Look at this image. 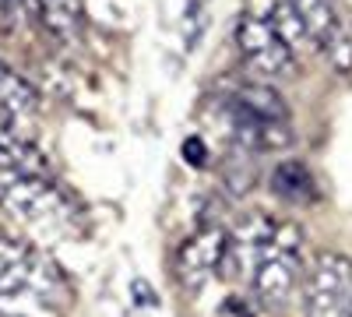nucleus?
<instances>
[{"instance_id":"0eeeda50","label":"nucleus","mask_w":352,"mask_h":317,"mask_svg":"<svg viewBox=\"0 0 352 317\" xmlns=\"http://www.w3.org/2000/svg\"><path fill=\"white\" fill-rule=\"evenodd\" d=\"M0 173L14 177H50V159L39 145H32L18 127L14 117L0 109Z\"/></svg>"},{"instance_id":"423d86ee","label":"nucleus","mask_w":352,"mask_h":317,"mask_svg":"<svg viewBox=\"0 0 352 317\" xmlns=\"http://www.w3.org/2000/svg\"><path fill=\"white\" fill-rule=\"evenodd\" d=\"M222 254H226V233L219 226H204L197 237H190L180 247V265H176V275L187 289H201L208 282L219 265H222Z\"/></svg>"},{"instance_id":"39448f33","label":"nucleus","mask_w":352,"mask_h":317,"mask_svg":"<svg viewBox=\"0 0 352 317\" xmlns=\"http://www.w3.org/2000/svg\"><path fill=\"white\" fill-rule=\"evenodd\" d=\"M300 278V233L289 226V233L268 250V257L254 268L250 282L264 307H282Z\"/></svg>"},{"instance_id":"6e6552de","label":"nucleus","mask_w":352,"mask_h":317,"mask_svg":"<svg viewBox=\"0 0 352 317\" xmlns=\"http://www.w3.org/2000/svg\"><path fill=\"white\" fill-rule=\"evenodd\" d=\"M226 106L243 109V113L261 117V120H289L285 99L272 89L268 81H243V85H236V89L226 96Z\"/></svg>"},{"instance_id":"20e7f679","label":"nucleus","mask_w":352,"mask_h":317,"mask_svg":"<svg viewBox=\"0 0 352 317\" xmlns=\"http://www.w3.org/2000/svg\"><path fill=\"white\" fill-rule=\"evenodd\" d=\"M352 307V261L342 254H320L307 275L310 317H349Z\"/></svg>"},{"instance_id":"4468645a","label":"nucleus","mask_w":352,"mask_h":317,"mask_svg":"<svg viewBox=\"0 0 352 317\" xmlns=\"http://www.w3.org/2000/svg\"><path fill=\"white\" fill-rule=\"evenodd\" d=\"M180 155L187 159V166L201 169V166H204V159H208V149H204V141H201V138H187L184 145H180Z\"/></svg>"},{"instance_id":"dca6fc26","label":"nucleus","mask_w":352,"mask_h":317,"mask_svg":"<svg viewBox=\"0 0 352 317\" xmlns=\"http://www.w3.org/2000/svg\"><path fill=\"white\" fill-rule=\"evenodd\" d=\"M134 296H138V303H141V307H152V303L159 300V296H155V293L148 289V285H144V282H141V278L134 282Z\"/></svg>"},{"instance_id":"2eb2a0df","label":"nucleus","mask_w":352,"mask_h":317,"mask_svg":"<svg viewBox=\"0 0 352 317\" xmlns=\"http://www.w3.org/2000/svg\"><path fill=\"white\" fill-rule=\"evenodd\" d=\"M14 25H18L14 0H0V28H14Z\"/></svg>"},{"instance_id":"1a4fd4ad","label":"nucleus","mask_w":352,"mask_h":317,"mask_svg":"<svg viewBox=\"0 0 352 317\" xmlns=\"http://www.w3.org/2000/svg\"><path fill=\"white\" fill-rule=\"evenodd\" d=\"M272 190L289 201V205H310V201H317V184L310 177V169L296 159L289 162H278L275 173H272Z\"/></svg>"},{"instance_id":"f03ea898","label":"nucleus","mask_w":352,"mask_h":317,"mask_svg":"<svg viewBox=\"0 0 352 317\" xmlns=\"http://www.w3.org/2000/svg\"><path fill=\"white\" fill-rule=\"evenodd\" d=\"M60 296H64V282L46 265V257L36 247H28L25 240L0 229V300L4 303H21V300L60 303Z\"/></svg>"},{"instance_id":"f257e3e1","label":"nucleus","mask_w":352,"mask_h":317,"mask_svg":"<svg viewBox=\"0 0 352 317\" xmlns=\"http://www.w3.org/2000/svg\"><path fill=\"white\" fill-rule=\"evenodd\" d=\"M0 208L39 233H67L74 222L71 197L50 177H14L0 173Z\"/></svg>"},{"instance_id":"9b49d317","label":"nucleus","mask_w":352,"mask_h":317,"mask_svg":"<svg viewBox=\"0 0 352 317\" xmlns=\"http://www.w3.org/2000/svg\"><path fill=\"white\" fill-rule=\"evenodd\" d=\"M39 92L28 85L21 74H14L8 64H0V109L11 117H32L39 109Z\"/></svg>"},{"instance_id":"9d476101","label":"nucleus","mask_w":352,"mask_h":317,"mask_svg":"<svg viewBox=\"0 0 352 317\" xmlns=\"http://www.w3.org/2000/svg\"><path fill=\"white\" fill-rule=\"evenodd\" d=\"M292 8H296V14L303 18V25H307V32L314 36L317 50H324V46L338 36V28L345 25V21L338 18V11H335L331 0H292Z\"/></svg>"},{"instance_id":"ddd939ff","label":"nucleus","mask_w":352,"mask_h":317,"mask_svg":"<svg viewBox=\"0 0 352 317\" xmlns=\"http://www.w3.org/2000/svg\"><path fill=\"white\" fill-rule=\"evenodd\" d=\"M43 4V25L56 39H78L81 32V0H39Z\"/></svg>"},{"instance_id":"f3484780","label":"nucleus","mask_w":352,"mask_h":317,"mask_svg":"<svg viewBox=\"0 0 352 317\" xmlns=\"http://www.w3.org/2000/svg\"><path fill=\"white\" fill-rule=\"evenodd\" d=\"M349 317H352V307H349Z\"/></svg>"},{"instance_id":"a211bd4d","label":"nucleus","mask_w":352,"mask_h":317,"mask_svg":"<svg viewBox=\"0 0 352 317\" xmlns=\"http://www.w3.org/2000/svg\"><path fill=\"white\" fill-rule=\"evenodd\" d=\"M204 4H208V0H204Z\"/></svg>"},{"instance_id":"f8f14e48","label":"nucleus","mask_w":352,"mask_h":317,"mask_svg":"<svg viewBox=\"0 0 352 317\" xmlns=\"http://www.w3.org/2000/svg\"><path fill=\"white\" fill-rule=\"evenodd\" d=\"M268 21L275 25V32L282 36V43L292 50V56H303V53L317 50V43H314V36L307 32L303 18L296 14V8H292V0H275Z\"/></svg>"},{"instance_id":"7ed1b4c3","label":"nucleus","mask_w":352,"mask_h":317,"mask_svg":"<svg viewBox=\"0 0 352 317\" xmlns=\"http://www.w3.org/2000/svg\"><path fill=\"white\" fill-rule=\"evenodd\" d=\"M232 39H236L240 56L264 78H285V74H292V67H296V56H292V50L282 43V36L275 32V25L268 18L243 14L236 21Z\"/></svg>"}]
</instances>
